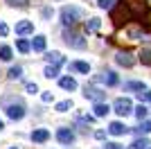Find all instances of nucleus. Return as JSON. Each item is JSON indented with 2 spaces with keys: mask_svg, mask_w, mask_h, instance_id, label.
<instances>
[{
  "mask_svg": "<svg viewBox=\"0 0 151 149\" xmlns=\"http://www.w3.org/2000/svg\"><path fill=\"white\" fill-rule=\"evenodd\" d=\"M81 16H83V12L79 7H63L61 9V23L65 25V27H72Z\"/></svg>",
  "mask_w": 151,
  "mask_h": 149,
  "instance_id": "obj_1",
  "label": "nucleus"
},
{
  "mask_svg": "<svg viewBox=\"0 0 151 149\" xmlns=\"http://www.w3.org/2000/svg\"><path fill=\"white\" fill-rule=\"evenodd\" d=\"M63 41H65L70 48H77V50H83V48H86V38H83L79 32H72V30H65V32H63Z\"/></svg>",
  "mask_w": 151,
  "mask_h": 149,
  "instance_id": "obj_2",
  "label": "nucleus"
},
{
  "mask_svg": "<svg viewBox=\"0 0 151 149\" xmlns=\"http://www.w3.org/2000/svg\"><path fill=\"white\" fill-rule=\"evenodd\" d=\"M113 111L117 113V115H122V118L131 115V113H133V104H131V99H129V97H120V99H115Z\"/></svg>",
  "mask_w": 151,
  "mask_h": 149,
  "instance_id": "obj_3",
  "label": "nucleus"
},
{
  "mask_svg": "<svg viewBox=\"0 0 151 149\" xmlns=\"http://www.w3.org/2000/svg\"><path fill=\"white\" fill-rule=\"evenodd\" d=\"M122 2H124V7H126L131 14H135V16H140V14H145V12H147L145 0H122Z\"/></svg>",
  "mask_w": 151,
  "mask_h": 149,
  "instance_id": "obj_4",
  "label": "nucleus"
},
{
  "mask_svg": "<svg viewBox=\"0 0 151 149\" xmlns=\"http://www.w3.org/2000/svg\"><path fill=\"white\" fill-rule=\"evenodd\" d=\"M5 111H7V118H9V120H23V118H25V106L20 104V102H18V104L7 106Z\"/></svg>",
  "mask_w": 151,
  "mask_h": 149,
  "instance_id": "obj_5",
  "label": "nucleus"
},
{
  "mask_svg": "<svg viewBox=\"0 0 151 149\" xmlns=\"http://www.w3.org/2000/svg\"><path fill=\"white\" fill-rule=\"evenodd\" d=\"M83 95H86L88 99H93V102H101V99L106 97L104 90H99V88H95V86H88V84L83 86Z\"/></svg>",
  "mask_w": 151,
  "mask_h": 149,
  "instance_id": "obj_6",
  "label": "nucleus"
},
{
  "mask_svg": "<svg viewBox=\"0 0 151 149\" xmlns=\"http://www.w3.org/2000/svg\"><path fill=\"white\" fill-rule=\"evenodd\" d=\"M95 81H101V84H106V86H117L120 79H117V74L113 70H106V72H101L99 77H95Z\"/></svg>",
  "mask_w": 151,
  "mask_h": 149,
  "instance_id": "obj_7",
  "label": "nucleus"
},
{
  "mask_svg": "<svg viewBox=\"0 0 151 149\" xmlns=\"http://www.w3.org/2000/svg\"><path fill=\"white\" fill-rule=\"evenodd\" d=\"M115 63H117V66H124V68H133V66H135V59H133V54H129V52H117V54H115Z\"/></svg>",
  "mask_w": 151,
  "mask_h": 149,
  "instance_id": "obj_8",
  "label": "nucleus"
},
{
  "mask_svg": "<svg viewBox=\"0 0 151 149\" xmlns=\"http://www.w3.org/2000/svg\"><path fill=\"white\" fill-rule=\"evenodd\" d=\"M16 34H18V36L34 34V23H32V20H18V23H16Z\"/></svg>",
  "mask_w": 151,
  "mask_h": 149,
  "instance_id": "obj_9",
  "label": "nucleus"
},
{
  "mask_svg": "<svg viewBox=\"0 0 151 149\" xmlns=\"http://www.w3.org/2000/svg\"><path fill=\"white\" fill-rule=\"evenodd\" d=\"M57 140L61 145H72L75 142V133H72L70 129H59L57 131Z\"/></svg>",
  "mask_w": 151,
  "mask_h": 149,
  "instance_id": "obj_10",
  "label": "nucleus"
},
{
  "mask_svg": "<svg viewBox=\"0 0 151 149\" xmlns=\"http://www.w3.org/2000/svg\"><path fill=\"white\" fill-rule=\"evenodd\" d=\"M95 118H106L108 113H111V106L108 104H104V99H101V102H95Z\"/></svg>",
  "mask_w": 151,
  "mask_h": 149,
  "instance_id": "obj_11",
  "label": "nucleus"
},
{
  "mask_svg": "<svg viewBox=\"0 0 151 149\" xmlns=\"http://www.w3.org/2000/svg\"><path fill=\"white\" fill-rule=\"evenodd\" d=\"M108 133H111V136H124V133H129V127H124L122 122H111Z\"/></svg>",
  "mask_w": 151,
  "mask_h": 149,
  "instance_id": "obj_12",
  "label": "nucleus"
},
{
  "mask_svg": "<svg viewBox=\"0 0 151 149\" xmlns=\"http://www.w3.org/2000/svg\"><path fill=\"white\" fill-rule=\"evenodd\" d=\"M47 138H50V131L47 129H34L32 131V140L34 142H45Z\"/></svg>",
  "mask_w": 151,
  "mask_h": 149,
  "instance_id": "obj_13",
  "label": "nucleus"
},
{
  "mask_svg": "<svg viewBox=\"0 0 151 149\" xmlns=\"http://www.w3.org/2000/svg\"><path fill=\"white\" fill-rule=\"evenodd\" d=\"M59 86H61L63 90H75L77 88V79L75 77H61V79H59Z\"/></svg>",
  "mask_w": 151,
  "mask_h": 149,
  "instance_id": "obj_14",
  "label": "nucleus"
},
{
  "mask_svg": "<svg viewBox=\"0 0 151 149\" xmlns=\"http://www.w3.org/2000/svg\"><path fill=\"white\" fill-rule=\"evenodd\" d=\"M45 61L54 63V66H61V63H65V59H63L61 52H47V54H45Z\"/></svg>",
  "mask_w": 151,
  "mask_h": 149,
  "instance_id": "obj_15",
  "label": "nucleus"
},
{
  "mask_svg": "<svg viewBox=\"0 0 151 149\" xmlns=\"http://www.w3.org/2000/svg\"><path fill=\"white\" fill-rule=\"evenodd\" d=\"M99 27H101V20L99 18H88V20H86V32H88V34L99 32Z\"/></svg>",
  "mask_w": 151,
  "mask_h": 149,
  "instance_id": "obj_16",
  "label": "nucleus"
},
{
  "mask_svg": "<svg viewBox=\"0 0 151 149\" xmlns=\"http://www.w3.org/2000/svg\"><path fill=\"white\" fill-rule=\"evenodd\" d=\"M133 113H135V118L142 122V120H147V115H149V108H147L145 102H140V106H138V108H133Z\"/></svg>",
  "mask_w": 151,
  "mask_h": 149,
  "instance_id": "obj_17",
  "label": "nucleus"
},
{
  "mask_svg": "<svg viewBox=\"0 0 151 149\" xmlns=\"http://www.w3.org/2000/svg\"><path fill=\"white\" fill-rule=\"evenodd\" d=\"M45 43H47V41H45V36H41V34H38V36H34V41H32V50L43 52V50H45Z\"/></svg>",
  "mask_w": 151,
  "mask_h": 149,
  "instance_id": "obj_18",
  "label": "nucleus"
},
{
  "mask_svg": "<svg viewBox=\"0 0 151 149\" xmlns=\"http://www.w3.org/2000/svg\"><path fill=\"white\" fill-rule=\"evenodd\" d=\"M70 68L77 70V72H83V74H88L90 72V66L86 61H75V63H70Z\"/></svg>",
  "mask_w": 151,
  "mask_h": 149,
  "instance_id": "obj_19",
  "label": "nucleus"
},
{
  "mask_svg": "<svg viewBox=\"0 0 151 149\" xmlns=\"http://www.w3.org/2000/svg\"><path fill=\"white\" fill-rule=\"evenodd\" d=\"M43 74L47 77V79H54V77H59V66H54V63H47L43 70Z\"/></svg>",
  "mask_w": 151,
  "mask_h": 149,
  "instance_id": "obj_20",
  "label": "nucleus"
},
{
  "mask_svg": "<svg viewBox=\"0 0 151 149\" xmlns=\"http://www.w3.org/2000/svg\"><path fill=\"white\" fill-rule=\"evenodd\" d=\"M14 56V50L9 45H0V61H12Z\"/></svg>",
  "mask_w": 151,
  "mask_h": 149,
  "instance_id": "obj_21",
  "label": "nucleus"
},
{
  "mask_svg": "<svg viewBox=\"0 0 151 149\" xmlns=\"http://www.w3.org/2000/svg\"><path fill=\"white\" fill-rule=\"evenodd\" d=\"M149 147H151V145H149L147 138H138V140H133V142H131L129 149H149Z\"/></svg>",
  "mask_w": 151,
  "mask_h": 149,
  "instance_id": "obj_22",
  "label": "nucleus"
},
{
  "mask_svg": "<svg viewBox=\"0 0 151 149\" xmlns=\"http://www.w3.org/2000/svg\"><path fill=\"white\" fill-rule=\"evenodd\" d=\"M145 84H142V81H129V84H124V90H126V93H129V90H138V93H140V90H145Z\"/></svg>",
  "mask_w": 151,
  "mask_h": 149,
  "instance_id": "obj_23",
  "label": "nucleus"
},
{
  "mask_svg": "<svg viewBox=\"0 0 151 149\" xmlns=\"http://www.w3.org/2000/svg\"><path fill=\"white\" fill-rule=\"evenodd\" d=\"M16 48H18V52H23V54H27V52H29V50H32V43H27L25 38H18V41H16Z\"/></svg>",
  "mask_w": 151,
  "mask_h": 149,
  "instance_id": "obj_24",
  "label": "nucleus"
},
{
  "mask_svg": "<svg viewBox=\"0 0 151 149\" xmlns=\"http://www.w3.org/2000/svg\"><path fill=\"white\" fill-rule=\"evenodd\" d=\"M9 7H18V9H27L29 7V0H5Z\"/></svg>",
  "mask_w": 151,
  "mask_h": 149,
  "instance_id": "obj_25",
  "label": "nucleus"
},
{
  "mask_svg": "<svg viewBox=\"0 0 151 149\" xmlns=\"http://www.w3.org/2000/svg\"><path fill=\"white\" fill-rule=\"evenodd\" d=\"M7 77H9V79H20V77H23V68H20V66H14V68H9Z\"/></svg>",
  "mask_w": 151,
  "mask_h": 149,
  "instance_id": "obj_26",
  "label": "nucleus"
},
{
  "mask_svg": "<svg viewBox=\"0 0 151 149\" xmlns=\"http://www.w3.org/2000/svg\"><path fill=\"white\" fill-rule=\"evenodd\" d=\"M70 108H72V102H70V99L59 102V104H57V111H59V113H65V111H70Z\"/></svg>",
  "mask_w": 151,
  "mask_h": 149,
  "instance_id": "obj_27",
  "label": "nucleus"
},
{
  "mask_svg": "<svg viewBox=\"0 0 151 149\" xmlns=\"http://www.w3.org/2000/svg\"><path fill=\"white\" fill-rule=\"evenodd\" d=\"M140 61L145 63V66H151V50H142L140 52Z\"/></svg>",
  "mask_w": 151,
  "mask_h": 149,
  "instance_id": "obj_28",
  "label": "nucleus"
},
{
  "mask_svg": "<svg viewBox=\"0 0 151 149\" xmlns=\"http://www.w3.org/2000/svg\"><path fill=\"white\" fill-rule=\"evenodd\" d=\"M113 2L115 0H97V7L99 9H113Z\"/></svg>",
  "mask_w": 151,
  "mask_h": 149,
  "instance_id": "obj_29",
  "label": "nucleus"
},
{
  "mask_svg": "<svg viewBox=\"0 0 151 149\" xmlns=\"http://www.w3.org/2000/svg\"><path fill=\"white\" fill-rule=\"evenodd\" d=\"M138 99H140V102H151V90H147V88H145V90H140Z\"/></svg>",
  "mask_w": 151,
  "mask_h": 149,
  "instance_id": "obj_30",
  "label": "nucleus"
},
{
  "mask_svg": "<svg viewBox=\"0 0 151 149\" xmlns=\"http://www.w3.org/2000/svg\"><path fill=\"white\" fill-rule=\"evenodd\" d=\"M25 90H27V93H32V95H34V93H38V86L34 84V81H29V84H25Z\"/></svg>",
  "mask_w": 151,
  "mask_h": 149,
  "instance_id": "obj_31",
  "label": "nucleus"
},
{
  "mask_svg": "<svg viewBox=\"0 0 151 149\" xmlns=\"http://www.w3.org/2000/svg\"><path fill=\"white\" fill-rule=\"evenodd\" d=\"M135 131H138V133H149V131H151V122H142V127L135 129Z\"/></svg>",
  "mask_w": 151,
  "mask_h": 149,
  "instance_id": "obj_32",
  "label": "nucleus"
},
{
  "mask_svg": "<svg viewBox=\"0 0 151 149\" xmlns=\"http://www.w3.org/2000/svg\"><path fill=\"white\" fill-rule=\"evenodd\" d=\"M9 34V27L5 25V20H0V36H7Z\"/></svg>",
  "mask_w": 151,
  "mask_h": 149,
  "instance_id": "obj_33",
  "label": "nucleus"
},
{
  "mask_svg": "<svg viewBox=\"0 0 151 149\" xmlns=\"http://www.w3.org/2000/svg\"><path fill=\"white\" fill-rule=\"evenodd\" d=\"M93 136L97 138V140H104V138H106V131H101V129H99V131H95Z\"/></svg>",
  "mask_w": 151,
  "mask_h": 149,
  "instance_id": "obj_34",
  "label": "nucleus"
},
{
  "mask_svg": "<svg viewBox=\"0 0 151 149\" xmlns=\"http://www.w3.org/2000/svg\"><path fill=\"white\" fill-rule=\"evenodd\" d=\"M41 99H43L45 104H50V102H52V93H43V95H41Z\"/></svg>",
  "mask_w": 151,
  "mask_h": 149,
  "instance_id": "obj_35",
  "label": "nucleus"
},
{
  "mask_svg": "<svg viewBox=\"0 0 151 149\" xmlns=\"http://www.w3.org/2000/svg\"><path fill=\"white\" fill-rule=\"evenodd\" d=\"M106 149H122V145H117V142H106Z\"/></svg>",
  "mask_w": 151,
  "mask_h": 149,
  "instance_id": "obj_36",
  "label": "nucleus"
},
{
  "mask_svg": "<svg viewBox=\"0 0 151 149\" xmlns=\"http://www.w3.org/2000/svg\"><path fill=\"white\" fill-rule=\"evenodd\" d=\"M43 16H45V18H50V16H52V9H47V7H45V9H43Z\"/></svg>",
  "mask_w": 151,
  "mask_h": 149,
  "instance_id": "obj_37",
  "label": "nucleus"
},
{
  "mask_svg": "<svg viewBox=\"0 0 151 149\" xmlns=\"http://www.w3.org/2000/svg\"><path fill=\"white\" fill-rule=\"evenodd\" d=\"M0 129H5V122H2V120H0Z\"/></svg>",
  "mask_w": 151,
  "mask_h": 149,
  "instance_id": "obj_38",
  "label": "nucleus"
},
{
  "mask_svg": "<svg viewBox=\"0 0 151 149\" xmlns=\"http://www.w3.org/2000/svg\"><path fill=\"white\" fill-rule=\"evenodd\" d=\"M12 149H16V147H12Z\"/></svg>",
  "mask_w": 151,
  "mask_h": 149,
  "instance_id": "obj_39",
  "label": "nucleus"
},
{
  "mask_svg": "<svg viewBox=\"0 0 151 149\" xmlns=\"http://www.w3.org/2000/svg\"><path fill=\"white\" fill-rule=\"evenodd\" d=\"M149 149H151V147H149Z\"/></svg>",
  "mask_w": 151,
  "mask_h": 149,
  "instance_id": "obj_40",
  "label": "nucleus"
}]
</instances>
